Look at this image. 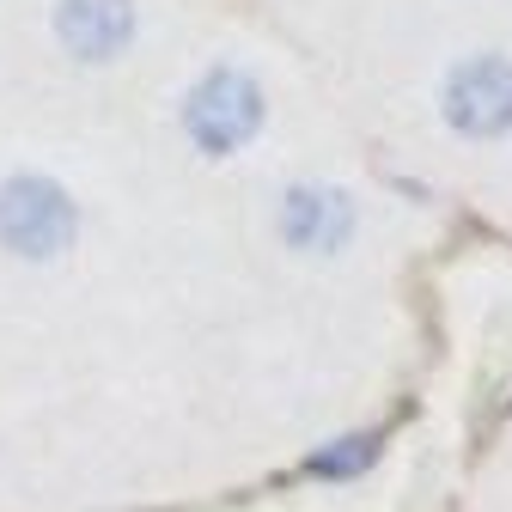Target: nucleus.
Wrapping results in <instances>:
<instances>
[{
    "label": "nucleus",
    "mask_w": 512,
    "mask_h": 512,
    "mask_svg": "<svg viewBox=\"0 0 512 512\" xmlns=\"http://www.w3.org/2000/svg\"><path fill=\"white\" fill-rule=\"evenodd\" d=\"M74 238V202L49 177H13L0 189V244L19 256H55Z\"/></svg>",
    "instance_id": "obj_1"
},
{
    "label": "nucleus",
    "mask_w": 512,
    "mask_h": 512,
    "mask_svg": "<svg viewBox=\"0 0 512 512\" xmlns=\"http://www.w3.org/2000/svg\"><path fill=\"white\" fill-rule=\"evenodd\" d=\"M183 122L208 153H232V147H244L256 135V122H263V92H256L238 68H214L196 92H189Z\"/></svg>",
    "instance_id": "obj_2"
},
{
    "label": "nucleus",
    "mask_w": 512,
    "mask_h": 512,
    "mask_svg": "<svg viewBox=\"0 0 512 512\" xmlns=\"http://www.w3.org/2000/svg\"><path fill=\"white\" fill-rule=\"evenodd\" d=\"M445 116H452L464 135H506L512 128V61L500 55H476L452 74L445 86Z\"/></svg>",
    "instance_id": "obj_3"
},
{
    "label": "nucleus",
    "mask_w": 512,
    "mask_h": 512,
    "mask_svg": "<svg viewBox=\"0 0 512 512\" xmlns=\"http://www.w3.org/2000/svg\"><path fill=\"white\" fill-rule=\"evenodd\" d=\"M61 43H68L80 61H104L128 43L135 31V13H128V0H61Z\"/></svg>",
    "instance_id": "obj_4"
},
{
    "label": "nucleus",
    "mask_w": 512,
    "mask_h": 512,
    "mask_svg": "<svg viewBox=\"0 0 512 512\" xmlns=\"http://www.w3.org/2000/svg\"><path fill=\"white\" fill-rule=\"evenodd\" d=\"M348 226H354V208L342 189H293L287 214H281V232L299 250H336L348 238Z\"/></svg>",
    "instance_id": "obj_5"
},
{
    "label": "nucleus",
    "mask_w": 512,
    "mask_h": 512,
    "mask_svg": "<svg viewBox=\"0 0 512 512\" xmlns=\"http://www.w3.org/2000/svg\"><path fill=\"white\" fill-rule=\"evenodd\" d=\"M372 458V439H342V452H324V458H311V470H354Z\"/></svg>",
    "instance_id": "obj_6"
}]
</instances>
